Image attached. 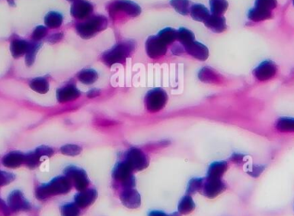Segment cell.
<instances>
[{"instance_id":"cell-39","label":"cell","mask_w":294,"mask_h":216,"mask_svg":"<svg viewBox=\"0 0 294 216\" xmlns=\"http://www.w3.org/2000/svg\"><path fill=\"white\" fill-rule=\"evenodd\" d=\"M41 158L35 152L28 153L25 155V164L29 168H35L40 165Z\"/></svg>"},{"instance_id":"cell-20","label":"cell","mask_w":294,"mask_h":216,"mask_svg":"<svg viewBox=\"0 0 294 216\" xmlns=\"http://www.w3.org/2000/svg\"><path fill=\"white\" fill-rule=\"evenodd\" d=\"M29 47H30V43H28L26 41L20 40V39L12 41L10 46V50L12 53V57L18 59L25 55Z\"/></svg>"},{"instance_id":"cell-33","label":"cell","mask_w":294,"mask_h":216,"mask_svg":"<svg viewBox=\"0 0 294 216\" xmlns=\"http://www.w3.org/2000/svg\"><path fill=\"white\" fill-rule=\"evenodd\" d=\"M170 6L182 16H187L190 13V2L189 0H170Z\"/></svg>"},{"instance_id":"cell-7","label":"cell","mask_w":294,"mask_h":216,"mask_svg":"<svg viewBox=\"0 0 294 216\" xmlns=\"http://www.w3.org/2000/svg\"><path fill=\"white\" fill-rule=\"evenodd\" d=\"M65 176L74 182L77 191H85L89 185L87 174L80 168L69 166L65 170Z\"/></svg>"},{"instance_id":"cell-41","label":"cell","mask_w":294,"mask_h":216,"mask_svg":"<svg viewBox=\"0 0 294 216\" xmlns=\"http://www.w3.org/2000/svg\"><path fill=\"white\" fill-rule=\"evenodd\" d=\"M34 152L38 154V156L40 157L41 159L43 157H51L54 153L53 148L46 147V146H42L40 148H37Z\"/></svg>"},{"instance_id":"cell-9","label":"cell","mask_w":294,"mask_h":216,"mask_svg":"<svg viewBox=\"0 0 294 216\" xmlns=\"http://www.w3.org/2000/svg\"><path fill=\"white\" fill-rule=\"evenodd\" d=\"M111 9L114 13L124 12L131 17H138L141 13V8L129 0H116L111 6Z\"/></svg>"},{"instance_id":"cell-17","label":"cell","mask_w":294,"mask_h":216,"mask_svg":"<svg viewBox=\"0 0 294 216\" xmlns=\"http://www.w3.org/2000/svg\"><path fill=\"white\" fill-rule=\"evenodd\" d=\"M97 197V192L94 189L80 191L75 196V203L80 208H86L92 204Z\"/></svg>"},{"instance_id":"cell-31","label":"cell","mask_w":294,"mask_h":216,"mask_svg":"<svg viewBox=\"0 0 294 216\" xmlns=\"http://www.w3.org/2000/svg\"><path fill=\"white\" fill-rule=\"evenodd\" d=\"M210 8L212 15L221 16L227 12L228 2L227 0H210Z\"/></svg>"},{"instance_id":"cell-21","label":"cell","mask_w":294,"mask_h":216,"mask_svg":"<svg viewBox=\"0 0 294 216\" xmlns=\"http://www.w3.org/2000/svg\"><path fill=\"white\" fill-rule=\"evenodd\" d=\"M190 13L194 20L203 22V23L211 15L208 9L201 4H195L194 6H191Z\"/></svg>"},{"instance_id":"cell-28","label":"cell","mask_w":294,"mask_h":216,"mask_svg":"<svg viewBox=\"0 0 294 216\" xmlns=\"http://www.w3.org/2000/svg\"><path fill=\"white\" fill-rule=\"evenodd\" d=\"M158 37L166 45H170L177 40V30L172 28H165L159 32Z\"/></svg>"},{"instance_id":"cell-6","label":"cell","mask_w":294,"mask_h":216,"mask_svg":"<svg viewBox=\"0 0 294 216\" xmlns=\"http://www.w3.org/2000/svg\"><path fill=\"white\" fill-rule=\"evenodd\" d=\"M132 171L133 170L126 161L120 162L113 170V177L115 179L121 181L125 189L133 188L135 185V178Z\"/></svg>"},{"instance_id":"cell-37","label":"cell","mask_w":294,"mask_h":216,"mask_svg":"<svg viewBox=\"0 0 294 216\" xmlns=\"http://www.w3.org/2000/svg\"><path fill=\"white\" fill-rule=\"evenodd\" d=\"M60 152L68 156H77L82 152V148H80V146L69 144L63 146L62 148H60Z\"/></svg>"},{"instance_id":"cell-22","label":"cell","mask_w":294,"mask_h":216,"mask_svg":"<svg viewBox=\"0 0 294 216\" xmlns=\"http://www.w3.org/2000/svg\"><path fill=\"white\" fill-rule=\"evenodd\" d=\"M228 164L226 161H217L210 165L207 171V178H221L227 171Z\"/></svg>"},{"instance_id":"cell-45","label":"cell","mask_w":294,"mask_h":216,"mask_svg":"<svg viewBox=\"0 0 294 216\" xmlns=\"http://www.w3.org/2000/svg\"><path fill=\"white\" fill-rule=\"evenodd\" d=\"M243 159H244V156H243V154H235L232 156V162L236 163V164L243 163Z\"/></svg>"},{"instance_id":"cell-18","label":"cell","mask_w":294,"mask_h":216,"mask_svg":"<svg viewBox=\"0 0 294 216\" xmlns=\"http://www.w3.org/2000/svg\"><path fill=\"white\" fill-rule=\"evenodd\" d=\"M2 163L6 167H19L25 163V155L20 152H11L4 156Z\"/></svg>"},{"instance_id":"cell-27","label":"cell","mask_w":294,"mask_h":216,"mask_svg":"<svg viewBox=\"0 0 294 216\" xmlns=\"http://www.w3.org/2000/svg\"><path fill=\"white\" fill-rule=\"evenodd\" d=\"M271 16V12L258 8V7H254L251 10H249V13H248L249 20L254 21V22L266 20V19L270 18Z\"/></svg>"},{"instance_id":"cell-23","label":"cell","mask_w":294,"mask_h":216,"mask_svg":"<svg viewBox=\"0 0 294 216\" xmlns=\"http://www.w3.org/2000/svg\"><path fill=\"white\" fill-rule=\"evenodd\" d=\"M275 128L282 134H294L293 117H280L276 122Z\"/></svg>"},{"instance_id":"cell-38","label":"cell","mask_w":294,"mask_h":216,"mask_svg":"<svg viewBox=\"0 0 294 216\" xmlns=\"http://www.w3.org/2000/svg\"><path fill=\"white\" fill-rule=\"evenodd\" d=\"M203 178H193L190 180L188 185V192L190 194H195L202 190L203 187Z\"/></svg>"},{"instance_id":"cell-42","label":"cell","mask_w":294,"mask_h":216,"mask_svg":"<svg viewBox=\"0 0 294 216\" xmlns=\"http://www.w3.org/2000/svg\"><path fill=\"white\" fill-rule=\"evenodd\" d=\"M14 180V175L6 171H0V186L7 185Z\"/></svg>"},{"instance_id":"cell-5","label":"cell","mask_w":294,"mask_h":216,"mask_svg":"<svg viewBox=\"0 0 294 216\" xmlns=\"http://www.w3.org/2000/svg\"><path fill=\"white\" fill-rule=\"evenodd\" d=\"M125 161L133 171H142L148 166V159L139 148H132L125 154Z\"/></svg>"},{"instance_id":"cell-50","label":"cell","mask_w":294,"mask_h":216,"mask_svg":"<svg viewBox=\"0 0 294 216\" xmlns=\"http://www.w3.org/2000/svg\"><path fill=\"white\" fill-rule=\"evenodd\" d=\"M7 1H8V3L10 4V5H12V6L14 5L15 0H7Z\"/></svg>"},{"instance_id":"cell-16","label":"cell","mask_w":294,"mask_h":216,"mask_svg":"<svg viewBox=\"0 0 294 216\" xmlns=\"http://www.w3.org/2000/svg\"><path fill=\"white\" fill-rule=\"evenodd\" d=\"M184 49L192 57L201 60V61L207 60V58L209 56V51H208L207 47L202 43L196 42V41H194L189 45L185 46Z\"/></svg>"},{"instance_id":"cell-35","label":"cell","mask_w":294,"mask_h":216,"mask_svg":"<svg viewBox=\"0 0 294 216\" xmlns=\"http://www.w3.org/2000/svg\"><path fill=\"white\" fill-rule=\"evenodd\" d=\"M40 49L39 43H30V47L28 49L27 54H25V63L28 66H31L34 64L37 52Z\"/></svg>"},{"instance_id":"cell-26","label":"cell","mask_w":294,"mask_h":216,"mask_svg":"<svg viewBox=\"0 0 294 216\" xmlns=\"http://www.w3.org/2000/svg\"><path fill=\"white\" fill-rule=\"evenodd\" d=\"M78 79L85 85H92L98 79V74L94 69H84L78 74Z\"/></svg>"},{"instance_id":"cell-32","label":"cell","mask_w":294,"mask_h":216,"mask_svg":"<svg viewBox=\"0 0 294 216\" xmlns=\"http://www.w3.org/2000/svg\"><path fill=\"white\" fill-rule=\"evenodd\" d=\"M177 40L184 48L195 40V34L190 29L181 28L177 30Z\"/></svg>"},{"instance_id":"cell-10","label":"cell","mask_w":294,"mask_h":216,"mask_svg":"<svg viewBox=\"0 0 294 216\" xmlns=\"http://www.w3.org/2000/svg\"><path fill=\"white\" fill-rule=\"evenodd\" d=\"M93 12V6L86 0H75L71 7V15L79 20L87 19Z\"/></svg>"},{"instance_id":"cell-19","label":"cell","mask_w":294,"mask_h":216,"mask_svg":"<svg viewBox=\"0 0 294 216\" xmlns=\"http://www.w3.org/2000/svg\"><path fill=\"white\" fill-rule=\"evenodd\" d=\"M204 23L208 29H211L214 33H221L227 29L226 18L222 16L210 15L209 17L204 22Z\"/></svg>"},{"instance_id":"cell-11","label":"cell","mask_w":294,"mask_h":216,"mask_svg":"<svg viewBox=\"0 0 294 216\" xmlns=\"http://www.w3.org/2000/svg\"><path fill=\"white\" fill-rule=\"evenodd\" d=\"M277 71V66L271 60H265L261 63L254 70V77L259 81H268L274 77Z\"/></svg>"},{"instance_id":"cell-43","label":"cell","mask_w":294,"mask_h":216,"mask_svg":"<svg viewBox=\"0 0 294 216\" xmlns=\"http://www.w3.org/2000/svg\"><path fill=\"white\" fill-rule=\"evenodd\" d=\"M265 170V166L262 165H254L252 166L251 169L249 171V174L252 177H258L263 174Z\"/></svg>"},{"instance_id":"cell-12","label":"cell","mask_w":294,"mask_h":216,"mask_svg":"<svg viewBox=\"0 0 294 216\" xmlns=\"http://www.w3.org/2000/svg\"><path fill=\"white\" fill-rule=\"evenodd\" d=\"M226 184L221 178H207V182L202 187V191L208 198H214L226 191Z\"/></svg>"},{"instance_id":"cell-1","label":"cell","mask_w":294,"mask_h":216,"mask_svg":"<svg viewBox=\"0 0 294 216\" xmlns=\"http://www.w3.org/2000/svg\"><path fill=\"white\" fill-rule=\"evenodd\" d=\"M71 181L66 176H57L48 184L40 185L35 191V196L39 200H45L50 196L66 194L71 191Z\"/></svg>"},{"instance_id":"cell-46","label":"cell","mask_w":294,"mask_h":216,"mask_svg":"<svg viewBox=\"0 0 294 216\" xmlns=\"http://www.w3.org/2000/svg\"><path fill=\"white\" fill-rule=\"evenodd\" d=\"M148 216H169V214L164 213L163 211L154 210L150 212Z\"/></svg>"},{"instance_id":"cell-13","label":"cell","mask_w":294,"mask_h":216,"mask_svg":"<svg viewBox=\"0 0 294 216\" xmlns=\"http://www.w3.org/2000/svg\"><path fill=\"white\" fill-rule=\"evenodd\" d=\"M8 207L14 212L26 211L30 209V204L24 198L23 193L19 191H15L8 197Z\"/></svg>"},{"instance_id":"cell-36","label":"cell","mask_w":294,"mask_h":216,"mask_svg":"<svg viewBox=\"0 0 294 216\" xmlns=\"http://www.w3.org/2000/svg\"><path fill=\"white\" fill-rule=\"evenodd\" d=\"M277 6V0H255L254 7L271 12Z\"/></svg>"},{"instance_id":"cell-48","label":"cell","mask_w":294,"mask_h":216,"mask_svg":"<svg viewBox=\"0 0 294 216\" xmlns=\"http://www.w3.org/2000/svg\"><path fill=\"white\" fill-rule=\"evenodd\" d=\"M183 50H185L184 48L181 49V47H178V46H175H175H174L172 49V53L174 54H180L183 52Z\"/></svg>"},{"instance_id":"cell-8","label":"cell","mask_w":294,"mask_h":216,"mask_svg":"<svg viewBox=\"0 0 294 216\" xmlns=\"http://www.w3.org/2000/svg\"><path fill=\"white\" fill-rule=\"evenodd\" d=\"M145 51L149 57L158 59L166 54L167 45L163 43L158 35H152L148 37L145 42Z\"/></svg>"},{"instance_id":"cell-47","label":"cell","mask_w":294,"mask_h":216,"mask_svg":"<svg viewBox=\"0 0 294 216\" xmlns=\"http://www.w3.org/2000/svg\"><path fill=\"white\" fill-rule=\"evenodd\" d=\"M100 94V91L96 89H93V90H91V91L88 92V97H97Z\"/></svg>"},{"instance_id":"cell-2","label":"cell","mask_w":294,"mask_h":216,"mask_svg":"<svg viewBox=\"0 0 294 216\" xmlns=\"http://www.w3.org/2000/svg\"><path fill=\"white\" fill-rule=\"evenodd\" d=\"M107 26V19L104 16H94L89 17L85 22L78 23L76 25L77 33L83 39H90L97 33L102 31Z\"/></svg>"},{"instance_id":"cell-40","label":"cell","mask_w":294,"mask_h":216,"mask_svg":"<svg viewBox=\"0 0 294 216\" xmlns=\"http://www.w3.org/2000/svg\"><path fill=\"white\" fill-rule=\"evenodd\" d=\"M47 34H48L47 27L42 25L37 26L33 33H32V40L34 41V42L43 40Z\"/></svg>"},{"instance_id":"cell-14","label":"cell","mask_w":294,"mask_h":216,"mask_svg":"<svg viewBox=\"0 0 294 216\" xmlns=\"http://www.w3.org/2000/svg\"><path fill=\"white\" fill-rule=\"evenodd\" d=\"M81 95V92L77 88L74 84H68L66 86H63L61 88L58 89L56 97L58 102L60 103L71 102L79 98Z\"/></svg>"},{"instance_id":"cell-3","label":"cell","mask_w":294,"mask_h":216,"mask_svg":"<svg viewBox=\"0 0 294 216\" xmlns=\"http://www.w3.org/2000/svg\"><path fill=\"white\" fill-rule=\"evenodd\" d=\"M134 49V43L133 42H124L113 47L112 49L105 52L102 54V60L108 66L116 65L118 63L124 62L131 53Z\"/></svg>"},{"instance_id":"cell-51","label":"cell","mask_w":294,"mask_h":216,"mask_svg":"<svg viewBox=\"0 0 294 216\" xmlns=\"http://www.w3.org/2000/svg\"><path fill=\"white\" fill-rule=\"evenodd\" d=\"M68 1H72V2H74V1H75V0H68Z\"/></svg>"},{"instance_id":"cell-34","label":"cell","mask_w":294,"mask_h":216,"mask_svg":"<svg viewBox=\"0 0 294 216\" xmlns=\"http://www.w3.org/2000/svg\"><path fill=\"white\" fill-rule=\"evenodd\" d=\"M60 212L62 216H80V207L74 202V203H65L61 206Z\"/></svg>"},{"instance_id":"cell-25","label":"cell","mask_w":294,"mask_h":216,"mask_svg":"<svg viewBox=\"0 0 294 216\" xmlns=\"http://www.w3.org/2000/svg\"><path fill=\"white\" fill-rule=\"evenodd\" d=\"M29 86L33 91L39 94L48 93L49 91V82L45 78H35L30 80Z\"/></svg>"},{"instance_id":"cell-44","label":"cell","mask_w":294,"mask_h":216,"mask_svg":"<svg viewBox=\"0 0 294 216\" xmlns=\"http://www.w3.org/2000/svg\"><path fill=\"white\" fill-rule=\"evenodd\" d=\"M63 38V33H55L48 37V42L50 43H56Z\"/></svg>"},{"instance_id":"cell-29","label":"cell","mask_w":294,"mask_h":216,"mask_svg":"<svg viewBox=\"0 0 294 216\" xmlns=\"http://www.w3.org/2000/svg\"><path fill=\"white\" fill-rule=\"evenodd\" d=\"M199 79L204 83H216L219 80L218 74L210 67H203L199 71Z\"/></svg>"},{"instance_id":"cell-4","label":"cell","mask_w":294,"mask_h":216,"mask_svg":"<svg viewBox=\"0 0 294 216\" xmlns=\"http://www.w3.org/2000/svg\"><path fill=\"white\" fill-rule=\"evenodd\" d=\"M167 101L168 96L165 91L162 88H155L147 92L144 104L147 111L155 113L164 109Z\"/></svg>"},{"instance_id":"cell-15","label":"cell","mask_w":294,"mask_h":216,"mask_svg":"<svg viewBox=\"0 0 294 216\" xmlns=\"http://www.w3.org/2000/svg\"><path fill=\"white\" fill-rule=\"evenodd\" d=\"M121 201L127 208H137L140 206L141 197L133 188H127L121 194Z\"/></svg>"},{"instance_id":"cell-24","label":"cell","mask_w":294,"mask_h":216,"mask_svg":"<svg viewBox=\"0 0 294 216\" xmlns=\"http://www.w3.org/2000/svg\"><path fill=\"white\" fill-rule=\"evenodd\" d=\"M45 25L49 29H58L63 23L62 15L56 12H51L46 15Z\"/></svg>"},{"instance_id":"cell-52","label":"cell","mask_w":294,"mask_h":216,"mask_svg":"<svg viewBox=\"0 0 294 216\" xmlns=\"http://www.w3.org/2000/svg\"><path fill=\"white\" fill-rule=\"evenodd\" d=\"M293 5H294V0H293Z\"/></svg>"},{"instance_id":"cell-49","label":"cell","mask_w":294,"mask_h":216,"mask_svg":"<svg viewBox=\"0 0 294 216\" xmlns=\"http://www.w3.org/2000/svg\"><path fill=\"white\" fill-rule=\"evenodd\" d=\"M169 216H181V214H180V213H173L169 214Z\"/></svg>"},{"instance_id":"cell-30","label":"cell","mask_w":294,"mask_h":216,"mask_svg":"<svg viewBox=\"0 0 294 216\" xmlns=\"http://www.w3.org/2000/svg\"><path fill=\"white\" fill-rule=\"evenodd\" d=\"M195 208V203L193 201L192 197L188 195L181 198L179 202L178 212L181 214H188L192 212Z\"/></svg>"}]
</instances>
